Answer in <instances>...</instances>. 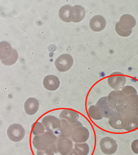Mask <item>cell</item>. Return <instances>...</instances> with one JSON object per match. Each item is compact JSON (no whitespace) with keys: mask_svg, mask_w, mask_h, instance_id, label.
Instances as JSON below:
<instances>
[{"mask_svg":"<svg viewBox=\"0 0 138 155\" xmlns=\"http://www.w3.org/2000/svg\"><path fill=\"white\" fill-rule=\"evenodd\" d=\"M58 138L52 132H45L43 134L36 135L33 138L32 144L37 150H49L58 153L57 143Z\"/></svg>","mask_w":138,"mask_h":155,"instance_id":"6da1fadb","label":"cell"},{"mask_svg":"<svg viewBox=\"0 0 138 155\" xmlns=\"http://www.w3.org/2000/svg\"><path fill=\"white\" fill-rule=\"evenodd\" d=\"M127 97L121 90H114L107 96V101L115 112H120L126 105Z\"/></svg>","mask_w":138,"mask_h":155,"instance_id":"7a4b0ae2","label":"cell"},{"mask_svg":"<svg viewBox=\"0 0 138 155\" xmlns=\"http://www.w3.org/2000/svg\"><path fill=\"white\" fill-rule=\"evenodd\" d=\"M7 134L11 141L19 142L23 140L25 137L26 131L24 127L20 124H11L8 128Z\"/></svg>","mask_w":138,"mask_h":155,"instance_id":"3957f363","label":"cell"},{"mask_svg":"<svg viewBox=\"0 0 138 155\" xmlns=\"http://www.w3.org/2000/svg\"><path fill=\"white\" fill-rule=\"evenodd\" d=\"M127 81L126 76L121 72H115L111 74L107 79L109 86L114 89L119 90L125 86Z\"/></svg>","mask_w":138,"mask_h":155,"instance_id":"277c9868","label":"cell"},{"mask_svg":"<svg viewBox=\"0 0 138 155\" xmlns=\"http://www.w3.org/2000/svg\"><path fill=\"white\" fill-rule=\"evenodd\" d=\"M74 63L72 56L70 54H64L59 56L55 61V65L58 71L65 72L69 71Z\"/></svg>","mask_w":138,"mask_h":155,"instance_id":"5b68a950","label":"cell"},{"mask_svg":"<svg viewBox=\"0 0 138 155\" xmlns=\"http://www.w3.org/2000/svg\"><path fill=\"white\" fill-rule=\"evenodd\" d=\"M99 146L102 152L108 155L114 154L118 148V145L116 141L112 138L108 136L101 139Z\"/></svg>","mask_w":138,"mask_h":155,"instance_id":"8992f818","label":"cell"},{"mask_svg":"<svg viewBox=\"0 0 138 155\" xmlns=\"http://www.w3.org/2000/svg\"><path fill=\"white\" fill-rule=\"evenodd\" d=\"M58 152L61 155H68L73 150V141L71 138L59 136L57 143Z\"/></svg>","mask_w":138,"mask_h":155,"instance_id":"52a82bcc","label":"cell"},{"mask_svg":"<svg viewBox=\"0 0 138 155\" xmlns=\"http://www.w3.org/2000/svg\"><path fill=\"white\" fill-rule=\"evenodd\" d=\"M89 136L90 132L88 129L81 125L74 129L70 138L75 143H85L87 141Z\"/></svg>","mask_w":138,"mask_h":155,"instance_id":"ba28073f","label":"cell"},{"mask_svg":"<svg viewBox=\"0 0 138 155\" xmlns=\"http://www.w3.org/2000/svg\"><path fill=\"white\" fill-rule=\"evenodd\" d=\"M42 123L47 131L53 132L56 130L59 131L61 127V121L54 116H46L42 120Z\"/></svg>","mask_w":138,"mask_h":155,"instance_id":"9c48e42d","label":"cell"},{"mask_svg":"<svg viewBox=\"0 0 138 155\" xmlns=\"http://www.w3.org/2000/svg\"><path fill=\"white\" fill-rule=\"evenodd\" d=\"M61 127L59 130V136H64L70 138L71 134L74 129L78 126L83 125L81 122L79 121L73 123H70L67 120L64 119H61Z\"/></svg>","mask_w":138,"mask_h":155,"instance_id":"30bf717a","label":"cell"},{"mask_svg":"<svg viewBox=\"0 0 138 155\" xmlns=\"http://www.w3.org/2000/svg\"><path fill=\"white\" fill-rule=\"evenodd\" d=\"M104 117L109 119L116 112H115L107 101V97L100 98L96 104Z\"/></svg>","mask_w":138,"mask_h":155,"instance_id":"8fae6325","label":"cell"},{"mask_svg":"<svg viewBox=\"0 0 138 155\" xmlns=\"http://www.w3.org/2000/svg\"><path fill=\"white\" fill-rule=\"evenodd\" d=\"M86 11L85 9L80 5L72 6L70 11L69 19L71 22L78 23L81 22L85 18Z\"/></svg>","mask_w":138,"mask_h":155,"instance_id":"7c38bea8","label":"cell"},{"mask_svg":"<svg viewBox=\"0 0 138 155\" xmlns=\"http://www.w3.org/2000/svg\"><path fill=\"white\" fill-rule=\"evenodd\" d=\"M125 118L121 112H116L109 118L108 123L110 126L115 130H123Z\"/></svg>","mask_w":138,"mask_h":155,"instance_id":"4fadbf2b","label":"cell"},{"mask_svg":"<svg viewBox=\"0 0 138 155\" xmlns=\"http://www.w3.org/2000/svg\"><path fill=\"white\" fill-rule=\"evenodd\" d=\"M118 23L120 27L123 30L126 31L132 30L136 25L135 18L132 15L129 14H125L122 15Z\"/></svg>","mask_w":138,"mask_h":155,"instance_id":"5bb4252c","label":"cell"},{"mask_svg":"<svg viewBox=\"0 0 138 155\" xmlns=\"http://www.w3.org/2000/svg\"><path fill=\"white\" fill-rule=\"evenodd\" d=\"M106 22L105 18L101 15H95L90 19L89 26L95 32L102 31L106 27Z\"/></svg>","mask_w":138,"mask_h":155,"instance_id":"9a60e30c","label":"cell"},{"mask_svg":"<svg viewBox=\"0 0 138 155\" xmlns=\"http://www.w3.org/2000/svg\"><path fill=\"white\" fill-rule=\"evenodd\" d=\"M44 87L49 91H54L60 87V82L59 78L54 75H48L44 78Z\"/></svg>","mask_w":138,"mask_h":155,"instance_id":"2e32d148","label":"cell"},{"mask_svg":"<svg viewBox=\"0 0 138 155\" xmlns=\"http://www.w3.org/2000/svg\"><path fill=\"white\" fill-rule=\"evenodd\" d=\"M40 104L38 100L30 97L27 99L24 104L25 112L29 115L35 114L39 110Z\"/></svg>","mask_w":138,"mask_h":155,"instance_id":"e0dca14e","label":"cell"},{"mask_svg":"<svg viewBox=\"0 0 138 155\" xmlns=\"http://www.w3.org/2000/svg\"><path fill=\"white\" fill-rule=\"evenodd\" d=\"M79 117L78 113L71 109H64L60 114V118L65 119L71 123L78 122Z\"/></svg>","mask_w":138,"mask_h":155,"instance_id":"ac0fdd59","label":"cell"},{"mask_svg":"<svg viewBox=\"0 0 138 155\" xmlns=\"http://www.w3.org/2000/svg\"><path fill=\"white\" fill-rule=\"evenodd\" d=\"M1 60L2 61L8 59L12 55L13 50L10 44L6 41L1 42Z\"/></svg>","mask_w":138,"mask_h":155,"instance_id":"d6986e66","label":"cell"},{"mask_svg":"<svg viewBox=\"0 0 138 155\" xmlns=\"http://www.w3.org/2000/svg\"><path fill=\"white\" fill-rule=\"evenodd\" d=\"M138 129V117H125L123 130L130 132Z\"/></svg>","mask_w":138,"mask_h":155,"instance_id":"ffe728a7","label":"cell"},{"mask_svg":"<svg viewBox=\"0 0 138 155\" xmlns=\"http://www.w3.org/2000/svg\"><path fill=\"white\" fill-rule=\"evenodd\" d=\"M72 6L70 5H65L60 8L59 11V17L64 22L66 23H70L71 21L69 19L70 16V11Z\"/></svg>","mask_w":138,"mask_h":155,"instance_id":"44dd1931","label":"cell"},{"mask_svg":"<svg viewBox=\"0 0 138 155\" xmlns=\"http://www.w3.org/2000/svg\"><path fill=\"white\" fill-rule=\"evenodd\" d=\"M88 115L91 119L95 120H100L104 118L98 108L95 105H92L88 110Z\"/></svg>","mask_w":138,"mask_h":155,"instance_id":"7402d4cb","label":"cell"},{"mask_svg":"<svg viewBox=\"0 0 138 155\" xmlns=\"http://www.w3.org/2000/svg\"><path fill=\"white\" fill-rule=\"evenodd\" d=\"M120 112L125 117H138V108L125 105Z\"/></svg>","mask_w":138,"mask_h":155,"instance_id":"603a6c76","label":"cell"},{"mask_svg":"<svg viewBox=\"0 0 138 155\" xmlns=\"http://www.w3.org/2000/svg\"><path fill=\"white\" fill-rule=\"evenodd\" d=\"M74 147V149L79 155H88L90 151L89 146L86 143H76Z\"/></svg>","mask_w":138,"mask_h":155,"instance_id":"cb8c5ba5","label":"cell"},{"mask_svg":"<svg viewBox=\"0 0 138 155\" xmlns=\"http://www.w3.org/2000/svg\"><path fill=\"white\" fill-rule=\"evenodd\" d=\"M19 55L18 53L16 51V50L13 49V52H12V55L8 59L5 60L1 61L2 63L3 64L7 66L12 65L14 64L18 59Z\"/></svg>","mask_w":138,"mask_h":155,"instance_id":"d4e9b609","label":"cell"},{"mask_svg":"<svg viewBox=\"0 0 138 155\" xmlns=\"http://www.w3.org/2000/svg\"><path fill=\"white\" fill-rule=\"evenodd\" d=\"M45 128L42 123L37 122L32 128V133L33 134L36 136L43 134L45 132Z\"/></svg>","mask_w":138,"mask_h":155,"instance_id":"484cf974","label":"cell"},{"mask_svg":"<svg viewBox=\"0 0 138 155\" xmlns=\"http://www.w3.org/2000/svg\"><path fill=\"white\" fill-rule=\"evenodd\" d=\"M126 105L133 107L138 108V95L128 97L126 99Z\"/></svg>","mask_w":138,"mask_h":155,"instance_id":"4316f807","label":"cell"},{"mask_svg":"<svg viewBox=\"0 0 138 155\" xmlns=\"http://www.w3.org/2000/svg\"><path fill=\"white\" fill-rule=\"evenodd\" d=\"M121 91L127 97L138 94L135 88L131 85H126L124 86L122 89Z\"/></svg>","mask_w":138,"mask_h":155,"instance_id":"83f0119b","label":"cell"},{"mask_svg":"<svg viewBox=\"0 0 138 155\" xmlns=\"http://www.w3.org/2000/svg\"><path fill=\"white\" fill-rule=\"evenodd\" d=\"M115 30L117 34L122 37H128V36H130L132 33V30L126 31V30H124L122 29L119 26L118 22L116 25Z\"/></svg>","mask_w":138,"mask_h":155,"instance_id":"f1b7e54d","label":"cell"},{"mask_svg":"<svg viewBox=\"0 0 138 155\" xmlns=\"http://www.w3.org/2000/svg\"><path fill=\"white\" fill-rule=\"evenodd\" d=\"M131 149L133 153L138 154V139L133 141L131 144Z\"/></svg>","mask_w":138,"mask_h":155,"instance_id":"f546056e","label":"cell"},{"mask_svg":"<svg viewBox=\"0 0 138 155\" xmlns=\"http://www.w3.org/2000/svg\"><path fill=\"white\" fill-rule=\"evenodd\" d=\"M37 155H54V153L49 150H37Z\"/></svg>","mask_w":138,"mask_h":155,"instance_id":"4dcf8cb0","label":"cell"},{"mask_svg":"<svg viewBox=\"0 0 138 155\" xmlns=\"http://www.w3.org/2000/svg\"><path fill=\"white\" fill-rule=\"evenodd\" d=\"M79 155L78 154V153L76 152V150H75V149H73V150H72L71 152L69 155Z\"/></svg>","mask_w":138,"mask_h":155,"instance_id":"1f68e13d","label":"cell"}]
</instances>
